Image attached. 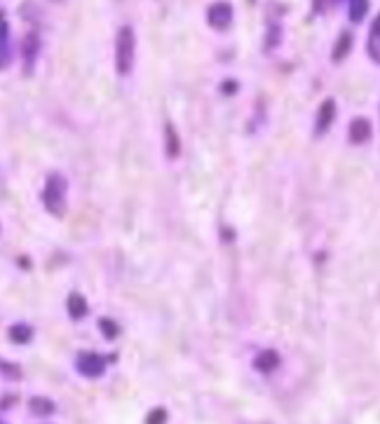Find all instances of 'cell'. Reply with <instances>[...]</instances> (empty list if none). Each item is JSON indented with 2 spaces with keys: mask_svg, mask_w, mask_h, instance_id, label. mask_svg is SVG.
I'll use <instances>...</instances> for the list:
<instances>
[{
  "mask_svg": "<svg viewBox=\"0 0 380 424\" xmlns=\"http://www.w3.org/2000/svg\"><path fill=\"white\" fill-rule=\"evenodd\" d=\"M64 190H66V183L62 176H50L48 178V188L43 192V199H45V206L50 209L55 216H62L64 213Z\"/></svg>",
  "mask_w": 380,
  "mask_h": 424,
  "instance_id": "1",
  "label": "cell"
},
{
  "mask_svg": "<svg viewBox=\"0 0 380 424\" xmlns=\"http://www.w3.org/2000/svg\"><path fill=\"white\" fill-rule=\"evenodd\" d=\"M118 71L120 73H129L132 62H134V36H132V29H122L118 36Z\"/></svg>",
  "mask_w": 380,
  "mask_h": 424,
  "instance_id": "2",
  "label": "cell"
},
{
  "mask_svg": "<svg viewBox=\"0 0 380 424\" xmlns=\"http://www.w3.org/2000/svg\"><path fill=\"white\" fill-rule=\"evenodd\" d=\"M78 370L83 375H87V378H99V375L104 373V359L99 354H80L78 356Z\"/></svg>",
  "mask_w": 380,
  "mask_h": 424,
  "instance_id": "3",
  "label": "cell"
},
{
  "mask_svg": "<svg viewBox=\"0 0 380 424\" xmlns=\"http://www.w3.org/2000/svg\"><path fill=\"white\" fill-rule=\"evenodd\" d=\"M209 22L214 26H218V29H223V26L230 22V8H228V5H225V3L214 5V8L209 10Z\"/></svg>",
  "mask_w": 380,
  "mask_h": 424,
  "instance_id": "4",
  "label": "cell"
},
{
  "mask_svg": "<svg viewBox=\"0 0 380 424\" xmlns=\"http://www.w3.org/2000/svg\"><path fill=\"white\" fill-rule=\"evenodd\" d=\"M369 134H371V127H369L366 120H355V122H352L350 136H352L355 143H362V141H366V139H369Z\"/></svg>",
  "mask_w": 380,
  "mask_h": 424,
  "instance_id": "5",
  "label": "cell"
},
{
  "mask_svg": "<svg viewBox=\"0 0 380 424\" xmlns=\"http://www.w3.org/2000/svg\"><path fill=\"white\" fill-rule=\"evenodd\" d=\"M69 312H71L73 319H80V316L87 314V305H85V298H83V295H78V293L71 295V300H69Z\"/></svg>",
  "mask_w": 380,
  "mask_h": 424,
  "instance_id": "6",
  "label": "cell"
},
{
  "mask_svg": "<svg viewBox=\"0 0 380 424\" xmlns=\"http://www.w3.org/2000/svg\"><path fill=\"white\" fill-rule=\"evenodd\" d=\"M29 408H31L33 415H52L55 413V403L48 401V399H31Z\"/></svg>",
  "mask_w": 380,
  "mask_h": 424,
  "instance_id": "7",
  "label": "cell"
},
{
  "mask_svg": "<svg viewBox=\"0 0 380 424\" xmlns=\"http://www.w3.org/2000/svg\"><path fill=\"white\" fill-rule=\"evenodd\" d=\"M333 120V101H326V104L322 106V111H319V120H317V132L326 129V127L331 125Z\"/></svg>",
  "mask_w": 380,
  "mask_h": 424,
  "instance_id": "8",
  "label": "cell"
},
{
  "mask_svg": "<svg viewBox=\"0 0 380 424\" xmlns=\"http://www.w3.org/2000/svg\"><path fill=\"white\" fill-rule=\"evenodd\" d=\"M10 338L15 342H29L31 340V328L24 324H17L10 328Z\"/></svg>",
  "mask_w": 380,
  "mask_h": 424,
  "instance_id": "9",
  "label": "cell"
},
{
  "mask_svg": "<svg viewBox=\"0 0 380 424\" xmlns=\"http://www.w3.org/2000/svg\"><path fill=\"white\" fill-rule=\"evenodd\" d=\"M167 153H169V157H176L178 155V139L171 125H167Z\"/></svg>",
  "mask_w": 380,
  "mask_h": 424,
  "instance_id": "10",
  "label": "cell"
},
{
  "mask_svg": "<svg viewBox=\"0 0 380 424\" xmlns=\"http://www.w3.org/2000/svg\"><path fill=\"white\" fill-rule=\"evenodd\" d=\"M256 366L261 368V370H272V368L277 366V354L275 352L261 354V356H258V361H256Z\"/></svg>",
  "mask_w": 380,
  "mask_h": 424,
  "instance_id": "11",
  "label": "cell"
},
{
  "mask_svg": "<svg viewBox=\"0 0 380 424\" xmlns=\"http://www.w3.org/2000/svg\"><path fill=\"white\" fill-rule=\"evenodd\" d=\"M366 12V0H352V19H362Z\"/></svg>",
  "mask_w": 380,
  "mask_h": 424,
  "instance_id": "12",
  "label": "cell"
},
{
  "mask_svg": "<svg viewBox=\"0 0 380 424\" xmlns=\"http://www.w3.org/2000/svg\"><path fill=\"white\" fill-rule=\"evenodd\" d=\"M164 422H167V413L162 408L153 410V413L148 415V424H164Z\"/></svg>",
  "mask_w": 380,
  "mask_h": 424,
  "instance_id": "13",
  "label": "cell"
},
{
  "mask_svg": "<svg viewBox=\"0 0 380 424\" xmlns=\"http://www.w3.org/2000/svg\"><path fill=\"white\" fill-rule=\"evenodd\" d=\"M348 47H350V36H343L341 38V45L336 47V55H333V59H341V55H345V52H348Z\"/></svg>",
  "mask_w": 380,
  "mask_h": 424,
  "instance_id": "14",
  "label": "cell"
},
{
  "mask_svg": "<svg viewBox=\"0 0 380 424\" xmlns=\"http://www.w3.org/2000/svg\"><path fill=\"white\" fill-rule=\"evenodd\" d=\"M101 328L106 331V335H108V338H113V335L118 333V328L113 326V321H108V319H104V321H101Z\"/></svg>",
  "mask_w": 380,
  "mask_h": 424,
  "instance_id": "15",
  "label": "cell"
},
{
  "mask_svg": "<svg viewBox=\"0 0 380 424\" xmlns=\"http://www.w3.org/2000/svg\"><path fill=\"white\" fill-rule=\"evenodd\" d=\"M0 424H5V422H0Z\"/></svg>",
  "mask_w": 380,
  "mask_h": 424,
  "instance_id": "16",
  "label": "cell"
}]
</instances>
